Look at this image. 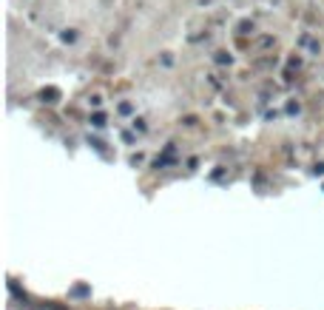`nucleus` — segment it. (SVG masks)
<instances>
[{"label": "nucleus", "instance_id": "f257e3e1", "mask_svg": "<svg viewBox=\"0 0 324 310\" xmlns=\"http://www.w3.org/2000/svg\"><path fill=\"white\" fill-rule=\"evenodd\" d=\"M91 122H94V125H105V117H103V114H94Z\"/></svg>", "mask_w": 324, "mask_h": 310}]
</instances>
